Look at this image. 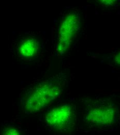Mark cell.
Instances as JSON below:
<instances>
[{
  "instance_id": "cell-1",
  "label": "cell",
  "mask_w": 120,
  "mask_h": 135,
  "mask_svg": "<svg viewBox=\"0 0 120 135\" xmlns=\"http://www.w3.org/2000/svg\"><path fill=\"white\" fill-rule=\"evenodd\" d=\"M63 91V84L57 79L41 82L32 88L22 99L23 108L27 114L37 112L59 98Z\"/></svg>"
},
{
  "instance_id": "cell-2",
  "label": "cell",
  "mask_w": 120,
  "mask_h": 135,
  "mask_svg": "<svg viewBox=\"0 0 120 135\" xmlns=\"http://www.w3.org/2000/svg\"><path fill=\"white\" fill-rule=\"evenodd\" d=\"M80 19L78 14H69L62 22L58 34L57 51L62 55L69 50L79 27Z\"/></svg>"
},
{
  "instance_id": "cell-3",
  "label": "cell",
  "mask_w": 120,
  "mask_h": 135,
  "mask_svg": "<svg viewBox=\"0 0 120 135\" xmlns=\"http://www.w3.org/2000/svg\"><path fill=\"white\" fill-rule=\"evenodd\" d=\"M74 118L72 107L66 104L52 109L46 114L45 121L49 126L53 128L63 130L71 126Z\"/></svg>"
},
{
  "instance_id": "cell-4",
  "label": "cell",
  "mask_w": 120,
  "mask_h": 135,
  "mask_svg": "<svg viewBox=\"0 0 120 135\" xmlns=\"http://www.w3.org/2000/svg\"><path fill=\"white\" fill-rule=\"evenodd\" d=\"M115 110L107 105H99L90 109L86 112V118L90 123L97 125H109L114 120Z\"/></svg>"
},
{
  "instance_id": "cell-5",
  "label": "cell",
  "mask_w": 120,
  "mask_h": 135,
  "mask_svg": "<svg viewBox=\"0 0 120 135\" xmlns=\"http://www.w3.org/2000/svg\"><path fill=\"white\" fill-rule=\"evenodd\" d=\"M38 42L34 38L23 40L19 46L18 51L22 58H30L35 56L38 51Z\"/></svg>"
},
{
  "instance_id": "cell-6",
  "label": "cell",
  "mask_w": 120,
  "mask_h": 135,
  "mask_svg": "<svg viewBox=\"0 0 120 135\" xmlns=\"http://www.w3.org/2000/svg\"><path fill=\"white\" fill-rule=\"evenodd\" d=\"M3 135H19L20 132L17 129L12 127H8L4 129L3 132Z\"/></svg>"
},
{
  "instance_id": "cell-7",
  "label": "cell",
  "mask_w": 120,
  "mask_h": 135,
  "mask_svg": "<svg viewBox=\"0 0 120 135\" xmlns=\"http://www.w3.org/2000/svg\"><path fill=\"white\" fill-rule=\"evenodd\" d=\"M100 3L104 5L109 6L114 3L117 0H99Z\"/></svg>"
},
{
  "instance_id": "cell-8",
  "label": "cell",
  "mask_w": 120,
  "mask_h": 135,
  "mask_svg": "<svg viewBox=\"0 0 120 135\" xmlns=\"http://www.w3.org/2000/svg\"><path fill=\"white\" fill-rule=\"evenodd\" d=\"M114 59L117 64L120 66V51L114 56Z\"/></svg>"
}]
</instances>
